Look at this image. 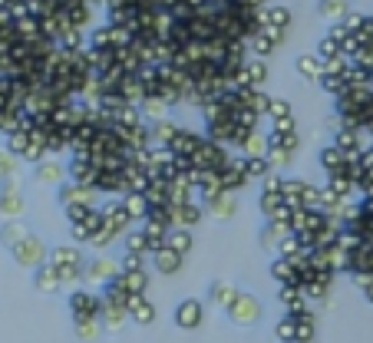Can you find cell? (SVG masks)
Masks as SVG:
<instances>
[{"mask_svg":"<svg viewBox=\"0 0 373 343\" xmlns=\"http://www.w3.org/2000/svg\"><path fill=\"white\" fill-rule=\"evenodd\" d=\"M26 215V198L20 191V175L0 182V221H17Z\"/></svg>","mask_w":373,"mask_h":343,"instance_id":"cell-1","label":"cell"},{"mask_svg":"<svg viewBox=\"0 0 373 343\" xmlns=\"http://www.w3.org/2000/svg\"><path fill=\"white\" fill-rule=\"evenodd\" d=\"M102 307H106V301H102V294H96V291L76 287V291L70 294V317H73V324H83V320H100Z\"/></svg>","mask_w":373,"mask_h":343,"instance_id":"cell-2","label":"cell"},{"mask_svg":"<svg viewBox=\"0 0 373 343\" xmlns=\"http://www.w3.org/2000/svg\"><path fill=\"white\" fill-rule=\"evenodd\" d=\"M10 255H13V261H17L20 267H30V271H37V267H43L47 261H50V248H47V244H43L37 234L30 231V234H26L20 244H13Z\"/></svg>","mask_w":373,"mask_h":343,"instance_id":"cell-3","label":"cell"},{"mask_svg":"<svg viewBox=\"0 0 373 343\" xmlns=\"http://www.w3.org/2000/svg\"><path fill=\"white\" fill-rule=\"evenodd\" d=\"M228 317H231V324H238V327H254V324L261 320V301L241 291L235 297V304L228 307Z\"/></svg>","mask_w":373,"mask_h":343,"instance_id":"cell-4","label":"cell"},{"mask_svg":"<svg viewBox=\"0 0 373 343\" xmlns=\"http://www.w3.org/2000/svg\"><path fill=\"white\" fill-rule=\"evenodd\" d=\"M56 202H60L63 208H70V205H93V208H100V191L93 189V185L63 182L60 189H56Z\"/></svg>","mask_w":373,"mask_h":343,"instance_id":"cell-5","label":"cell"},{"mask_svg":"<svg viewBox=\"0 0 373 343\" xmlns=\"http://www.w3.org/2000/svg\"><path fill=\"white\" fill-rule=\"evenodd\" d=\"M175 327L178 330H199L201 320H205V304H201L199 297H185L182 304L175 307Z\"/></svg>","mask_w":373,"mask_h":343,"instance_id":"cell-6","label":"cell"},{"mask_svg":"<svg viewBox=\"0 0 373 343\" xmlns=\"http://www.w3.org/2000/svg\"><path fill=\"white\" fill-rule=\"evenodd\" d=\"M116 274H119V264H116L112 257H93V261L83 267V280H86V284H100V287H106Z\"/></svg>","mask_w":373,"mask_h":343,"instance_id":"cell-7","label":"cell"},{"mask_svg":"<svg viewBox=\"0 0 373 343\" xmlns=\"http://www.w3.org/2000/svg\"><path fill=\"white\" fill-rule=\"evenodd\" d=\"M248 185H251V178H248V172H245V155L235 152V159H231V166L222 168V189L235 195V191L248 189Z\"/></svg>","mask_w":373,"mask_h":343,"instance_id":"cell-8","label":"cell"},{"mask_svg":"<svg viewBox=\"0 0 373 343\" xmlns=\"http://www.w3.org/2000/svg\"><path fill=\"white\" fill-rule=\"evenodd\" d=\"M102 215H106V225H109L112 231H119V234L136 228V221H132V215H129V208L123 205V198H112V202L102 205Z\"/></svg>","mask_w":373,"mask_h":343,"instance_id":"cell-9","label":"cell"},{"mask_svg":"<svg viewBox=\"0 0 373 343\" xmlns=\"http://www.w3.org/2000/svg\"><path fill=\"white\" fill-rule=\"evenodd\" d=\"M33 178H37L40 185H53V189H60L63 182H70V178H66V166H60L53 155L43 159L40 166H33Z\"/></svg>","mask_w":373,"mask_h":343,"instance_id":"cell-10","label":"cell"},{"mask_svg":"<svg viewBox=\"0 0 373 343\" xmlns=\"http://www.w3.org/2000/svg\"><path fill=\"white\" fill-rule=\"evenodd\" d=\"M201 142H205V136H201V132L182 126L178 132H175V139H172V145H169V149H172V155H188V159H192V155L199 152Z\"/></svg>","mask_w":373,"mask_h":343,"instance_id":"cell-11","label":"cell"},{"mask_svg":"<svg viewBox=\"0 0 373 343\" xmlns=\"http://www.w3.org/2000/svg\"><path fill=\"white\" fill-rule=\"evenodd\" d=\"M175 208V228H195V225H201V218L208 215L205 212V205L201 202H188V205H172Z\"/></svg>","mask_w":373,"mask_h":343,"instance_id":"cell-12","label":"cell"},{"mask_svg":"<svg viewBox=\"0 0 373 343\" xmlns=\"http://www.w3.org/2000/svg\"><path fill=\"white\" fill-rule=\"evenodd\" d=\"M96 172L100 168L93 166L89 159H70L66 162V178L76 182V185H96Z\"/></svg>","mask_w":373,"mask_h":343,"instance_id":"cell-13","label":"cell"},{"mask_svg":"<svg viewBox=\"0 0 373 343\" xmlns=\"http://www.w3.org/2000/svg\"><path fill=\"white\" fill-rule=\"evenodd\" d=\"M152 257V267L159 271V274H165V278H172V274H178L182 271V264H185V257L178 255V251H172V248H162V251H155Z\"/></svg>","mask_w":373,"mask_h":343,"instance_id":"cell-14","label":"cell"},{"mask_svg":"<svg viewBox=\"0 0 373 343\" xmlns=\"http://www.w3.org/2000/svg\"><path fill=\"white\" fill-rule=\"evenodd\" d=\"M50 264L53 267H83V251H79V244H56L50 251Z\"/></svg>","mask_w":373,"mask_h":343,"instance_id":"cell-15","label":"cell"},{"mask_svg":"<svg viewBox=\"0 0 373 343\" xmlns=\"http://www.w3.org/2000/svg\"><path fill=\"white\" fill-rule=\"evenodd\" d=\"M33 287H37L40 294H56V291L63 287L60 271H56V267H53L50 261H47L43 267H37V271H33Z\"/></svg>","mask_w":373,"mask_h":343,"instance_id":"cell-16","label":"cell"},{"mask_svg":"<svg viewBox=\"0 0 373 343\" xmlns=\"http://www.w3.org/2000/svg\"><path fill=\"white\" fill-rule=\"evenodd\" d=\"M205 212L212 218H218V221H228V218L238 215V198L231 195V191H222L218 198H212V202L205 205Z\"/></svg>","mask_w":373,"mask_h":343,"instance_id":"cell-17","label":"cell"},{"mask_svg":"<svg viewBox=\"0 0 373 343\" xmlns=\"http://www.w3.org/2000/svg\"><path fill=\"white\" fill-rule=\"evenodd\" d=\"M294 70H298V73L307 79V83H321V77H323V60L317 56V53H300L298 60H294Z\"/></svg>","mask_w":373,"mask_h":343,"instance_id":"cell-18","label":"cell"},{"mask_svg":"<svg viewBox=\"0 0 373 343\" xmlns=\"http://www.w3.org/2000/svg\"><path fill=\"white\" fill-rule=\"evenodd\" d=\"M235 115H228V119H218V122H208L205 126V136L212 142H218V145H228L231 149V139H235Z\"/></svg>","mask_w":373,"mask_h":343,"instance_id":"cell-19","label":"cell"},{"mask_svg":"<svg viewBox=\"0 0 373 343\" xmlns=\"http://www.w3.org/2000/svg\"><path fill=\"white\" fill-rule=\"evenodd\" d=\"M317 162H321V168L327 172V175H337V172H344V168H347V155L330 142V145H323L321 152H317Z\"/></svg>","mask_w":373,"mask_h":343,"instance_id":"cell-20","label":"cell"},{"mask_svg":"<svg viewBox=\"0 0 373 343\" xmlns=\"http://www.w3.org/2000/svg\"><path fill=\"white\" fill-rule=\"evenodd\" d=\"M129 317H132V324H139V327H149L152 320H155V307H152V301L146 294H136V297H132Z\"/></svg>","mask_w":373,"mask_h":343,"instance_id":"cell-21","label":"cell"},{"mask_svg":"<svg viewBox=\"0 0 373 343\" xmlns=\"http://www.w3.org/2000/svg\"><path fill=\"white\" fill-rule=\"evenodd\" d=\"M350 10V0H317V17H323L327 24H340Z\"/></svg>","mask_w":373,"mask_h":343,"instance_id":"cell-22","label":"cell"},{"mask_svg":"<svg viewBox=\"0 0 373 343\" xmlns=\"http://www.w3.org/2000/svg\"><path fill=\"white\" fill-rule=\"evenodd\" d=\"M139 228L146 231V238H149L152 255L165 248V241H169V231H172V228H169V225H162V221H155V218H146V221H142Z\"/></svg>","mask_w":373,"mask_h":343,"instance_id":"cell-23","label":"cell"},{"mask_svg":"<svg viewBox=\"0 0 373 343\" xmlns=\"http://www.w3.org/2000/svg\"><path fill=\"white\" fill-rule=\"evenodd\" d=\"M149 126H152V145H159V149H169L172 139H175V132L182 129L172 115H169V119H162V122H149Z\"/></svg>","mask_w":373,"mask_h":343,"instance_id":"cell-24","label":"cell"},{"mask_svg":"<svg viewBox=\"0 0 373 343\" xmlns=\"http://www.w3.org/2000/svg\"><path fill=\"white\" fill-rule=\"evenodd\" d=\"M238 294H241V291H238L235 284H228V280H215L212 287H208V301H212V304H218L222 310H228V307L235 304Z\"/></svg>","mask_w":373,"mask_h":343,"instance_id":"cell-25","label":"cell"},{"mask_svg":"<svg viewBox=\"0 0 373 343\" xmlns=\"http://www.w3.org/2000/svg\"><path fill=\"white\" fill-rule=\"evenodd\" d=\"M26 234H30V228L24 225V218H17V221H3V225H0V244H3L7 251H10L13 244L24 241Z\"/></svg>","mask_w":373,"mask_h":343,"instance_id":"cell-26","label":"cell"},{"mask_svg":"<svg viewBox=\"0 0 373 343\" xmlns=\"http://www.w3.org/2000/svg\"><path fill=\"white\" fill-rule=\"evenodd\" d=\"M277 301H281L284 310H300V307H307L304 287H298V284H281V287H277Z\"/></svg>","mask_w":373,"mask_h":343,"instance_id":"cell-27","label":"cell"},{"mask_svg":"<svg viewBox=\"0 0 373 343\" xmlns=\"http://www.w3.org/2000/svg\"><path fill=\"white\" fill-rule=\"evenodd\" d=\"M123 205L129 208V215H132V221H136V225H142V221L149 218L152 205H149V198H146L142 191H129V195H123Z\"/></svg>","mask_w":373,"mask_h":343,"instance_id":"cell-28","label":"cell"},{"mask_svg":"<svg viewBox=\"0 0 373 343\" xmlns=\"http://www.w3.org/2000/svg\"><path fill=\"white\" fill-rule=\"evenodd\" d=\"M271 278L277 280V284H298V287H300L298 267L291 264L287 257H277V255H274V261H271Z\"/></svg>","mask_w":373,"mask_h":343,"instance_id":"cell-29","label":"cell"},{"mask_svg":"<svg viewBox=\"0 0 373 343\" xmlns=\"http://www.w3.org/2000/svg\"><path fill=\"white\" fill-rule=\"evenodd\" d=\"M100 320H102V327H106V330L116 333V330H123V324H125V320H132V317H129V310H125V307L109 304V301H106V307H102Z\"/></svg>","mask_w":373,"mask_h":343,"instance_id":"cell-30","label":"cell"},{"mask_svg":"<svg viewBox=\"0 0 373 343\" xmlns=\"http://www.w3.org/2000/svg\"><path fill=\"white\" fill-rule=\"evenodd\" d=\"M123 248H125V251H132V255H142V257L152 255L149 238H146V231L139 228V225L132 231H125V234H123Z\"/></svg>","mask_w":373,"mask_h":343,"instance_id":"cell-31","label":"cell"},{"mask_svg":"<svg viewBox=\"0 0 373 343\" xmlns=\"http://www.w3.org/2000/svg\"><path fill=\"white\" fill-rule=\"evenodd\" d=\"M258 208H261V215H264V221H271L281 208H287V202H284V191H261L258 195Z\"/></svg>","mask_w":373,"mask_h":343,"instance_id":"cell-32","label":"cell"},{"mask_svg":"<svg viewBox=\"0 0 373 343\" xmlns=\"http://www.w3.org/2000/svg\"><path fill=\"white\" fill-rule=\"evenodd\" d=\"M139 109H142V119H146V122H162V119H169V109H172V106L162 99V96H149Z\"/></svg>","mask_w":373,"mask_h":343,"instance_id":"cell-33","label":"cell"},{"mask_svg":"<svg viewBox=\"0 0 373 343\" xmlns=\"http://www.w3.org/2000/svg\"><path fill=\"white\" fill-rule=\"evenodd\" d=\"M268 152H271L268 132H264V129L248 132V139H245V145H241V155H264V159H268Z\"/></svg>","mask_w":373,"mask_h":343,"instance_id":"cell-34","label":"cell"},{"mask_svg":"<svg viewBox=\"0 0 373 343\" xmlns=\"http://www.w3.org/2000/svg\"><path fill=\"white\" fill-rule=\"evenodd\" d=\"M268 142H271V149H287V152H298V149H300L298 129H291V132H281V129H268Z\"/></svg>","mask_w":373,"mask_h":343,"instance_id":"cell-35","label":"cell"},{"mask_svg":"<svg viewBox=\"0 0 373 343\" xmlns=\"http://www.w3.org/2000/svg\"><path fill=\"white\" fill-rule=\"evenodd\" d=\"M245 70H248L251 89H264V86H268V79H271V70H268V60H258V56H251L248 63H245Z\"/></svg>","mask_w":373,"mask_h":343,"instance_id":"cell-36","label":"cell"},{"mask_svg":"<svg viewBox=\"0 0 373 343\" xmlns=\"http://www.w3.org/2000/svg\"><path fill=\"white\" fill-rule=\"evenodd\" d=\"M119 280H123V287L129 294H146V287H149L146 267H139V271H119Z\"/></svg>","mask_w":373,"mask_h":343,"instance_id":"cell-37","label":"cell"},{"mask_svg":"<svg viewBox=\"0 0 373 343\" xmlns=\"http://www.w3.org/2000/svg\"><path fill=\"white\" fill-rule=\"evenodd\" d=\"M245 172H248L251 182H264V178L274 172V166L264 155H245Z\"/></svg>","mask_w":373,"mask_h":343,"instance_id":"cell-38","label":"cell"},{"mask_svg":"<svg viewBox=\"0 0 373 343\" xmlns=\"http://www.w3.org/2000/svg\"><path fill=\"white\" fill-rule=\"evenodd\" d=\"M192 244H195L192 231H188V228H172V231H169V241H165V248H172V251H178V255L185 257L188 251H192Z\"/></svg>","mask_w":373,"mask_h":343,"instance_id":"cell-39","label":"cell"},{"mask_svg":"<svg viewBox=\"0 0 373 343\" xmlns=\"http://www.w3.org/2000/svg\"><path fill=\"white\" fill-rule=\"evenodd\" d=\"M327 189H334L340 198H353V195H360V191H357V182H353L350 175H344V172L327 175Z\"/></svg>","mask_w":373,"mask_h":343,"instance_id":"cell-40","label":"cell"},{"mask_svg":"<svg viewBox=\"0 0 373 343\" xmlns=\"http://www.w3.org/2000/svg\"><path fill=\"white\" fill-rule=\"evenodd\" d=\"M89 47H93V50H116V47H112V26L106 24V20L89 30Z\"/></svg>","mask_w":373,"mask_h":343,"instance_id":"cell-41","label":"cell"},{"mask_svg":"<svg viewBox=\"0 0 373 343\" xmlns=\"http://www.w3.org/2000/svg\"><path fill=\"white\" fill-rule=\"evenodd\" d=\"M3 145L10 149L20 162H24V155L26 149H30V132H24V129H17V132H10V136H3Z\"/></svg>","mask_w":373,"mask_h":343,"instance_id":"cell-42","label":"cell"},{"mask_svg":"<svg viewBox=\"0 0 373 343\" xmlns=\"http://www.w3.org/2000/svg\"><path fill=\"white\" fill-rule=\"evenodd\" d=\"M268 24L281 26V30H291V24H294L291 7H284V3H268Z\"/></svg>","mask_w":373,"mask_h":343,"instance_id":"cell-43","label":"cell"},{"mask_svg":"<svg viewBox=\"0 0 373 343\" xmlns=\"http://www.w3.org/2000/svg\"><path fill=\"white\" fill-rule=\"evenodd\" d=\"M350 70H353V56H347V53H340V56H334V60H323V73H330V77L347 79Z\"/></svg>","mask_w":373,"mask_h":343,"instance_id":"cell-44","label":"cell"},{"mask_svg":"<svg viewBox=\"0 0 373 343\" xmlns=\"http://www.w3.org/2000/svg\"><path fill=\"white\" fill-rule=\"evenodd\" d=\"M146 198H149V205H169V182L165 178H152L149 189H146Z\"/></svg>","mask_w":373,"mask_h":343,"instance_id":"cell-45","label":"cell"},{"mask_svg":"<svg viewBox=\"0 0 373 343\" xmlns=\"http://www.w3.org/2000/svg\"><path fill=\"white\" fill-rule=\"evenodd\" d=\"M20 172V159L7 149V145H0V182L3 178H10V175H17Z\"/></svg>","mask_w":373,"mask_h":343,"instance_id":"cell-46","label":"cell"},{"mask_svg":"<svg viewBox=\"0 0 373 343\" xmlns=\"http://www.w3.org/2000/svg\"><path fill=\"white\" fill-rule=\"evenodd\" d=\"M251 56H258V60H268V56H271L274 50H277V43H274V40H268L264 37V33H258V37H251Z\"/></svg>","mask_w":373,"mask_h":343,"instance_id":"cell-47","label":"cell"},{"mask_svg":"<svg viewBox=\"0 0 373 343\" xmlns=\"http://www.w3.org/2000/svg\"><path fill=\"white\" fill-rule=\"evenodd\" d=\"M119 238H123V234H119V231H112L109 225H106V228H100L96 234H93V241H89V248H96V251H106V248H109V244H116Z\"/></svg>","mask_w":373,"mask_h":343,"instance_id":"cell-48","label":"cell"},{"mask_svg":"<svg viewBox=\"0 0 373 343\" xmlns=\"http://www.w3.org/2000/svg\"><path fill=\"white\" fill-rule=\"evenodd\" d=\"M340 40H334L330 37V33H323L321 40H317V56H321V60H334V56H340Z\"/></svg>","mask_w":373,"mask_h":343,"instance_id":"cell-49","label":"cell"},{"mask_svg":"<svg viewBox=\"0 0 373 343\" xmlns=\"http://www.w3.org/2000/svg\"><path fill=\"white\" fill-rule=\"evenodd\" d=\"M261 119L264 115H258L251 106H241V109H235V122L245 129H261Z\"/></svg>","mask_w":373,"mask_h":343,"instance_id":"cell-50","label":"cell"},{"mask_svg":"<svg viewBox=\"0 0 373 343\" xmlns=\"http://www.w3.org/2000/svg\"><path fill=\"white\" fill-rule=\"evenodd\" d=\"M317 86H321L323 93H327V96H334V99H337V96H340V93L347 89V79H344V77H330V73H323Z\"/></svg>","mask_w":373,"mask_h":343,"instance_id":"cell-51","label":"cell"},{"mask_svg":"<svg viewBox=\"0 0 373 343\" xmlns=\"http://www.w3.org/2000/svg\"><path fill=\"white\" fill-rule=\"evenodd\" d=\"M76 327V333H79V337H83V340H96V337H100L102 330H106V327H102V320H83V324H73Z\"/></svg>","mask_w":373,"mask_h":343,"instance_id":"cell-52","label":"cell"},{"mask_svg":"<svg viewBox=\"0 0 373 343\" xmlns=\"http://www.w3.org/2000/svg\"><path fill=\"white\" fill-rule=\"evenodd\" d=\"M294 109L287 99H271V109H268V122H277V119H291Z\"/></svg>","mask_w":373,"mask_h":343,"instance_id":"cell-53","label":"cell"},{"mask_svg":"<svg viewBox=\"0 0 373 343\" xmlns=\"http://www.w3.org/2000/svg\"><path fill=\"white\" fill-rule=\"evenodd\" d=\"M268 162L274 166V172H281V168H287L294 162V152H287V149H271V152H268Z\"/></svg>","mask_w":373,"mask_h":343,"instance_id":"cell-54","label":"cell"},{"mask_svg":"<svg viewBox=\"0 0 373 343\" xmlns=\"http://www.w3.org/2000/svg\"><path fill=\"white\" fill-rule=\"evenodd\" d=\"M89 212H93V205H70V208H63V215H66V221H70V225H79Z\"/></svg>","mask_w":373,"mask_h":343,"instance_id":"cell-55","label":"cell"},{"mask_svg":"<svg viewBox=\"0 0 373 343\" xmlns=\"http://www.w3.org/2000/svg\"><path fill=\"white\" fill-rule=\"evenodd\" d=\"M294 330H298V327H294V320L284 314V317L277 320V327H274V337H277V340H294Z\"/></svg>","mask_w":373,"mask_h":343,"instance_id":"cell-56","label":"cell"},{"mask_svg":"<svg viewBox=\"0 0 373 343\" xmlns=\"http://www.w3.org/2000/svg\"><path fill=\"white\" fill-rule=\"evenodd\" d=\"M363 20H367V13H360V10H350L347 17L340 20V24H344V30H350V33H357V30H360V26H363Z\"/></svg>","mask_w":373,"mask_h":343,"instance_id":"cell-57","label":"cell"},{"mask_svg":"<svg viewBox=\"0 0 373 343\" xmlns=\"http://www.w3.org/2000/svg\"><path fill=\"white\" fill-rule=\"evenodd\" d=\"M139 267H146V257H142V255H132V251H125L123 261H119V271H139Z\"/></svg>","mask_w":373,"mask_h":343,"instance_id":"cell-58","label":"cell"},{"mask_svg":"<svg viewBox=\"0 0 373 343\" xmlns=\"http://www.w3.org/2000/svg\"><path fill=\"white\" fill-rule=\"evenodd\" d=\"M83 267H86V264H83ZM83 267H56V271H60L63 284H79V280H83Z\"/></svg>","mask_w":373,"mask_h":343,"instance_id":"cell-59","label":"cell"},{"mask_svg":"<svg viewBox=\"0 0 373 343\" xmlns=\"http://www.w3.org/2000/svg\"><path fill=\"white\" fill-rule=\"evenodd\" d=\"M353 284L363 291V297L373 304V274H353Z\"/></svg>","mask_w":373,"mask_h":343,"instance_id":"cell-60","label":"cell"},{"mask_svg":"<svg viewBox=\"0 0 373 343\" xmlns=\"http://www.w3.org/2000/svg\"><path fill=\"white\" fill-rule=\"evenodd\" d=\"M357 37H360L363 47H373V13H367V20H363V26L357 30Z\"/></svg>","mask_w":373,"mask_h":343,"instance_id":"cell-61","label":"cell"},{"mask_svg":"<svg viewBox=\"0 0 373 343\" xmlns=\"http://www.w3.org/2000/svg\"><path fill=\"white\" fill-rule=\"evenodd\" d=\"M363 43H360V37H357V33H347V37L340 40V50L347 53V56H357V50H360Z\"/></svg>","mask_w":373,"mask_h":343,"instance_id":"cell-62","label":"cell"},{"mask_svg":"<svg viewBox=\"0 0 373 343\" xmlns=\"http://www.w3.org/2000/svg\"><path fill=\"white\" fill-rule=\"evenodd\" d=\"M70 238H73L76 244H89V238H93V234L86 231V225H70Z\"/></svg>","mask_w":373,"mask_h":343,"instance_id":"cell-63","label":"cell"},{"mask_svg":"<svg viewBox=\"0 0 373 343\" xmlns=\"http://www.w3.org/2000/svg\"><path fill=\"white\" fill-rule=\"evenodd\" d=\"M277 343H294V340H277Z\"/></svg>","mask_w":373,"mask_h":343,"instance_id":"cell-64","label":"cell"}]
</instances>
